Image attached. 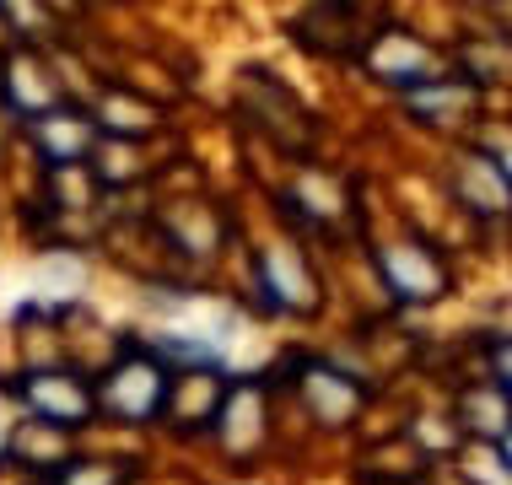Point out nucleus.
<instances>
[{
  "instance_id": "nucleus-1",
  "label": "nucleus",
  "mask_w": 512,
  "mask_h": 485,
  "mask_svg": "<svg viewBox=\"0 0 512 485\" xmlns=\"http://www.w3.org/2000/svg\"><path fill=\"white\" fill-rule=\"evenodd\" d=\"M22 394H27V405L38 410V421H54V426H81L92 415V394L76 388L71 378H60V372H38Z\"/></svg>"
},
{
  "instance_id": "nucleus-2",
  "label": "nucleus",
  "mask_w": 512,
  "mask_h": 485,
  "mask_svg": "<svg viewBox=\"0 0 512 485\" xmlns=\"http://www.w3.org/2000/svg\"><path fill=\"white\" fill-rule=\"evenodd\" d=\"M383 275H389V286L399 291V297H410V302L437 297V291H442V270H437V259L426 254V248H415V243L389 248V254H383Z\"/></svg>"
},
{
  "instance_id": "nucleus-3",
  "label": "nucleus",
  "mask_w": 512,
  "mask_h": 485,
  "mask_svg": "<svg viewBox=\"0 0 512 485\" xmlns=\"http://www.w3.org/2000/svg\"><path fill=\"white\" fill-rule=\"evenodd\" d=\"M119 378L124 383H114L108 405H114L119 415H130V421H146V415L168 399V372H157V367H146V362H130Z\"/></svg>"
},
{
  "instance_id": "nucleus-4",
  "label": "nucleus",
  "mask_w": 512,
  "mask_h": 485,
  "mask_svg": "<svg viewBox=\"0 0 512 485\" xmlns=\"http://www.w3.org/2000/svg\"><path fill=\"white\" fill-rule=\"evenodd\" d=\"M496 378H502V388L512 394V340H507V345H496Z\"/></svg>"
},
{
  "instance_id": "nucleus-5",
  "label": "nucleus",
  "mask_w": 512,
  "mask_h": 485,
  "mask_svg": "<svg viewBox=\"0 0 512 485\" xmlns=\"http://www.w3.org/2000/svg\"><path fill=\"white\" fill-rule=\"evenodd\" d=\"M502 459L512 464V432H507V442H502Z\"/></svg>"
}]
</instances>
